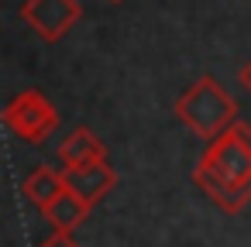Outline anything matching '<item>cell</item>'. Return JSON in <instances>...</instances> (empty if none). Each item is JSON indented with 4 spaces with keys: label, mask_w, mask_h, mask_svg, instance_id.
<instances>
[{
    "label": "cell",
    "mask_w": 251,
    "mask_h": 247,
    "mask_svg": "<svg viewBox=\"0 0 251 247\" xmlns=\"http://www.w3.org/2000/svg\"><path fill=\"white\" fill-rule=\"evenodd\" d=\"M193 182L224 213H241L251 202V127L244 120L206 144L193 168Z\"/></svg>",
    "instance_id": "cell-1"
},
{
    "label": "cell",
    "mask_w": 251,
    "mask_h": 247,
    "mask_svg": "<svg viewBox=\"0 0 251 247\" xmlns=\"http://www.w3.org/2000/svg\"><path fill=\"white\" fill-rule=\"evenodd\" d=\"M62 172H66V185H69L76 196H83L90 206H97V202L117 185V172H114V165H110L107 158L86 161V165H76V168H62Z\"/></svg>",
    "instance_id": "cell-5"
},
{
    "label": "cell",
    "mask_w": 251,
    "mask_h": 247,
    "mask_svg": "<svg viewBox=\"0 0 251 247\" xmlns=\"http://www.w3.org/2000/svg\"><path fill=\"white\" fill-rule=\"evenodd\" d=\"M172 110H176V117H179L196 137H203L206 144H210L213 137H220L227 127L237 124V100H234L210 72L196 76V79L182 90V96L176 100Z\"/></svg>",
    "instance_id": "cell-2"
},
{
    "label": "cell",
    "mask_w": 251,
    "mask_h": 247,
    "mask_svg": "<svg viewBox=\"0 0 251 247\" xmlns=\"http://www.w3.org/2000/svg\"><path fill=\"white\" fill-rule=\"evenodd\" d=\"M38 247H83V244H79L73 233H55V230H52V237H49V240H42Z\"/></svg>",
    "instance_id": "cell-9"
},
{
    "label": "cell",
    "mask_w": 251,
    "mask_h": 247,
    "mask_svg": "<svg viewBox=\"0 0 251 247\" xmlns=\"http://www.w3.org/2000/svg\"><path fill=\"white\" fill-rule=\"evenodd\" d=\"M110 4H124V0H110Z\"/></svg>",
    "instance_id": "cell-11"
},
{
    "label": "cell",
    "mask_w": 251,
    "mask_h": 247,
    "mask_svg": "<svg viewBox=\"0 0 251 247\" xmlns=\"http://www.w3.org/2000/svg\"><path fill=\"white\" fill-rule=\"evenodd\" d=\"M4 124L28 144H45L55 127H59V113L55 107L45 100L42 90H25L18 93L7 107H4Z\"/></svg>",
    "instance_id": "cell-3"
},
{
    "label": "cell",
    "mask_w": 251,
    "mask_h": 247,
    "mask_svg": "<svg viewBox=\"0 0 251 247\" xmlns=\"http://www.w3.org/2000/svg\"><path fill=\"white\" fill-rule=\"evenodd\" d=\"M100 158H107V148H103V141H100L90 127H76V131L59 144V161H62V168H76V165L100 161Z\"/></svg>",
    "instance_id": "cell-7"
},
{
    "label": "cell",
    "mask_w": 251,
    "mask_h": 247,
    "mask_svg": "<svg viewBox=\"0 0 251 247\" xmlns=\"http://www.w3.org/2000/svg\"><path fill=\"white\" fill-rule=\"evenodd\" d=\"M66 189H69V185H66V172H62V168L55 172V168H49V165L35 168V172L21 182L25 199H28V202H35L42 213H45V209H49V206H52L62 192H66Z\"/></svg>",
    "instance_id": "cell-6"
},
{
    "label": "cell",
    "mask_w": 251,
    "mask_h": 247,
    "mask_svg": "<svg viewBox=\"0 0 251 247\" xmlns=\"http://www.w3.org/2000/svg\"><path fill=\"white\" fill-rule=\"evenodd\" d=\"M83 18L79 0H25L21 21L42 38V42H62Z\"/></svg>",
    "instance_id": "cell-4"
},
{
    "label": "cell",
    "mask_w": 251,
    "mask_h": 247,
    "mask_svg": "<svg viewBox=\"0 0 251 247\" xmlns=\"http://www.w3.org/2000/svg\"><path fill=\"white\" fill-rule=\"evenodd\" d=\"M237 83H241V86H244V90L251 93V59H248V62H244L241 69H237Z\"/></svg>",
    "instance_id": "cell-10"
},
{
    "label": "cell",
    "mask_w": 251,
    "mask_h": 247,
    "mask_svg": "<svg viewBox=\"0 0 251 247\" xmlns=\"http://www.w3.org/2000/svg\"><path fill=\"white\" fill-rule=\"evenodd\" d=\"M90 209H93V206H90L83 196H76L73 189H66L42 216L49 220V226H52L55 233H73L76 226H83V220L90 216Z\"/></svg>",
    "instance_id": "cell-8"
}]
</instances>
